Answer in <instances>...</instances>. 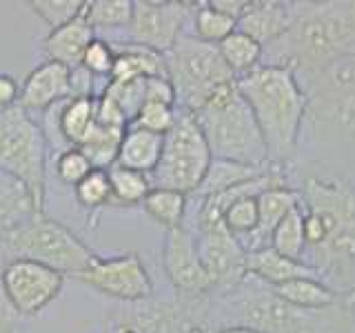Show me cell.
<instances>
[{
    "mask_svg": "<svg viewBox=\"0 0 355 333\" xmlns=\"http://www.w3.org/2000/svg\"><path fill=\"white\" fill-rule=\"evenodd\" d=\"M300 191L306 251L320 278L349 280L355 271V185L342 176L306 173Z\"/></svg>",
    "mask_w": 355,
    "mask_h": 333,
    "instance_id": "1",
    "label": "cell"
},
{
    "mask_svg": "<svg viewBox=\"0 0 355 333\" xmlns=\"http://www.w3.org/2000/svg\"><path fill=\"white\" fill-rule=\"evenodd\" d=\"M269 47L271 62L264 65L288 67L295 78H309L342 56L355 53V0L295 3L291 25Z\"/></svg>",
    "mask_w": 355,
    "mask_h": 333,
    "instance_id": "2",
    "label": "cell"
},
{
    "mask_svg": "<svg viewBox=\"0 0 355 333\" xmlns=\"http://www.w3.org/2000/svg\"><path fill=\"white\" fill-rule=\"evenodd\" d=\"M238 89L258 122L269 164L284 169L293 160L309 114V98L288 67L260 65L238 78Z\"/></svg>",
    "mask_w": 355,
    "mask_h": 333,
    "instance_id": "3",
    "label": "cell"
},
{
    "mask_svg": "<svg viewBox=\"0 0 355 333\" xmlns=\"http://www.w3.org/2000/svg\"><path fill=\"white\" fill-rule=\"evenodd\" d=\"M225 311L236 325L258 333H351L355 331V287L340 305L302 309L284 302L271 287L247 275L240 287L225 293Z\"/></svg>",
    "mask_w": 355,
    "mask_h": 333,
    "instance_id": "4",
    "label": "cell"
},
{
    "mask_svg": "<svg viewBox=\"0 0 355 333\" xmlns=\"http://www.w3.org/2000/svg\"><path fill=\"white\" fill-rule=\"evenodd\" d=\"M193 116L216 160L269 166L260 127L247 100L240 94L238 80L218 89L214 98Z\"/></svg>",
    "mask_w": 355,
    "mask_h": 333,
    "instance_id": "5",
    "label": "cell"
},
{
    "mask_svg": "<svg viewBox=\"0 0 355 333\" xmlns=\"http://www.w3.org/2000/svg\"><path fill=\"white\" fill-rule=\"evenodd\" d=\"M164 67L175 89V109L189 114L202 109L218 89L238 80L222 60L218 44L196 36H180L175 47L164 53Z\"/></svg>",
    "mask_w": 355,
    "mask_h": 333,
    "instance_id": "6",
    "label": "cell"
},
{
    "mask_svg": "<svg viewBox=\"0 0 355 333\" xmlns=\"http://www.w3.org/2000/svg\"><path fill=\"white\" fill-rule=\"evenodd\" d=\"M0 247L11 253V258L36 260L62 275H80L96 258V253L69 227L44 211L33 214L25 225L0 240Z\"/></svg>",
    "mask_w": 355,
    "mask_h": 333,
    "instance_id": "7",
    "label": "cell"
},
{
    "mask_svg": "<svg viewBox=\"0 0 355 333\" xmlns=\"http://www.w3.org/2000/svg\"><path fill=\"white\" fill-rule=\"evenodd\" d=\"M0 171L25 185L44 211L47 191V136L20 105L0 111Z\"/></svg>",
    "mask_w": 355,
    "mask_h": 333,
    "instance_id": "8",
    "label": "cell"
},
{
    "mask_svg": "<svg viewBox=\"0 0 355 333\" xmlns=\"http://www.w3.org/2000/svg\"><path fill=\"white\" fill-rule=\"evenodd\" d=\"M211 160H214V155H211L207 138L196 116L178 109L175 125L164 136L160 162L149 176L151 185L193 196L200 182L205 180Z\"/></svg>",
    "mask_w": 355,
    "mask_h": 333,
    "instance_id": "9",
    "label": "cell"
},
{
    "mask_svg": "<svg viewBox=\"0 0 355 333\" xmlns=\"http://www.w3.org/2000/svg\"><path fill=\"white\" fill-rule=\"evenodd\" d=\"M309 111L320 122L355 138V53L304 78Z\"/></svg>",
    "mask_w": 355,
    "mask_h": 333,
    "instance_id": "10",
    "label": "cell"
},
{
    "mask_svg": "<svg viewBox=\"0 0 355 333\" xmlns=\"http://www.w3.org/2000/svg\"><path fill=\"white\" fill-rule=\"evenodd\" d=\"M64 275L29 258H9L3 264V287L22 318L38 316L60 296Z\"/></svg>",
    "mask_w": 355,
    "mask_h": 333,
    "instance_id": "11",
    "label": "cell"
},
{
    "mask_svg": "<svg viewBox=\"0 0 355 333\" xmlns=\"http://www.w3.org/2000/svg\"><path fill=\"white\" fill-rule=\"evenodd\" d=\"M94 291L116 298L120 302H142L153 296V280L138 253H120L114 258H96L76 275Z\"/></svg>",
    "mask_w": 355,
    "mask_h": 333,
    "instance_id": "12",
    "label": "cell"
},
{
    "mask_svg": "<svg viewBox=\"0 0 355 333\" xmlns=\"http://www.w3.org/2000/svg\"><path fill=\"white\" fill-rule=\"evenodd\" d=\"M198 253L214 282V291H233L247 278V251L225 222L198 229Z\"/></svg>",
    "mask_w": 355,
    "mask_h": 333,
    "instance_id": "13",
    "label": "cell"
},
{
    "mask_svg": "<svg viewBox=\"0 0 355 333\" xmlns=\"http://www.w3.org/2000/svg\"><path fill=\"white\" fill-rule=\"evenodd\" d=\"M193 3H155L133 0V18L129 25L131 42L158 53H169L182 36V27Z\"/></svg>",
    "mask_w": 355,
    "mask_h": 333,
    "instance_id": "14",
    "label": "cell"
},
{
    "mask_svg": "<svg viewBox=\"0 0 355 333\" xmlns=\"http://www.w3.org/2000/svg\"><path fill=\"white\" fill-rule=\"evenodd\" d=\"M162 266L180 296L196 298L214 293V282L200 260L196 236L184 225L166 231L162 244Z\"/></svg>",
    "mask_w": 355,
    "mask_h": 333,
    "instance_id": "15",
    "label": "cell"
},
{
    "mask_svg": "<svg viewBox=\"0 0 355 333\" xmlns=\"http://www.w3.org/2000/svg\"><path fill=\"white\" fill-rule=\"evenodd\" d=\"M73 96V69L47 60L36 67L20 87L18 105L27 111H44Z\"/></svg>",
    "mask_w": 355,
    "mask_h": 333,
    "instance_id": "16",
    "label": "cell"
},
{
    "mask_svg": "<svg viewBox=\"0 0 355 333\" xmlns=\"http://www.w3.org/2000/svg\"><path fill=\"white\" fill-rule=\"evenodd\" d=\"M295 14V3H275V0H251L238 18V31L247 33L266 49L284 36Z\"/></svg>",
    "mask_w": 355,
    "mask_h": 333,
    "instance_id": "17",
    "label": "cell"
},
{
    "mask_svg": "<svg viewBox=\"0 0 355 333\" xmlns=\"http://www.w3.org/2000/svg\"><path fill=\"white\" fill-rule=\"evenodd\" d=\"M300 207V191L291 187H271L258 196V211H260V222L253 233L247 238H242V247L247 253L271 247V233L280 225L282 218Z\"/></svg>",
    "mask_w": 355,
    "mask_h": 333,
    "instance_id": "18",
    "label": "cell"
},
{
    "mask_svg": "<svg viewBox=\"0 0 355 333\" xmlns=\"http://www.w3.org/2000/svg\"><path fill=\"white\" fill-rule=\"evenodd\" d=\"M94 40H96V29L89 25L83 11L80 16L67 22L64 27L49 31V36L42 42V49L49 60L60 62L64 67H69V69H76V67H80L83 56Z\"/></svg>",
    "mask_w": 355,
    "mask_h": 333,
    "instance_id": "19",
    "label": "cell"
},
{
    "mask_svg": "<svg viewBox=\"0 0 355 333\" xmlns=\"http://www.w3.org/2000/svg\"><path fill=\"white\" fill-rule=\"evenodd\" d=\"M247 275L264 282L266 287H280L284 282L297 280V278H318V280H322L320 273L311 269L306 262L284 258L271 247L247 253Z\"/></svg>",
    "mask_w": 355,
    "mask_h": 333,
    "instance_id": "20",
    "label": "cell"
},
{
    "mask_svg": "<svg viewBox=\"0 0 355 333\" xmlns=\"http://www.w3.org/2000/svg\"><path fill=\"white\" fill-rule=\"evenodd\" d=\"M38 211L29 189L14 176L0 171V240L25 225Z\"/></svg>",
    "mask_w": 355,
    "mask_h": 333,
    "instance_id": "21",
    "label": "cell"
},
{
    "mask_svg": "<svg viewBox=\"0 0 355 333\" xmlns=\"http://www.w3.org/2000/svg\"><path fill=\"white\" fill-rule=\"evenodd\" d=\"M162 144H164V136H158V133H151L147 129L129 127L125 131V138H122L116 164L151 176L160 162Z\"/></svg>",
    "mask_w": 355,
    "mask_h": 333,
    "instance_id": "22",
    "label": "cell"
},
{
    "mask_svg": "<svg viewBox=\"0 0 355 333\" xmlns=\"http://www.w3.org/2000/svg\"><path fill=\"white\" fill-rule=\"evenodd\" d=\"M155 76H166L162 53L136 42H127L125 47L116 49V65L114 71H111L114 83H131Z\"/></svg>",
    "mask_w": 355,
    "mask_h": 333,
    "instance_id": "23",
    "label": "cell"
},
{
    "mask_svg": "<svg viewBox=\"0 0 355 333\" xmlns=\"http://www.w3.org/2000/svg\"><path fill=\"white\" fill-rule=\"evenodd\" d=\"M284 302L302 309H329L340 305L349 291H336L318 278H297L280 287H271Z\"/></svg>",
    "mask_w": 355,
    "mask_h": 333,
    "instance_id": "24",
    "label": "cell"
},
{
    "mask_svg": "<svg viewBox=\"0 0 355 333\" xmlns=\"http://www.w3.org/2000/svg\"><path fill=\"white\" fill-rule=\"evenodd\" d=\"M96 103L98 96H73L60 109L58 131L69 142V147H80L96 129Z\"/></svg>",
    "mask_w": 355,
    "mask_h": 333,
    "instance_id": "25",
    "label": "cell"
},
{
    "mask_svg": "<svg viewBox=\"0 0 355 333\" xmlns=\"http://www.w3.org/2000/svg\"><path fill=\"white\" fill-rule=\"evenodd\" d=\"M271 166V164H269ZM269 166H251V164H242V162H231V160H211V166L205 176V180L200 182L198 191L193 194L198 200L209 198L227 191V189L242 185L251 180V178L264 173Z\"/></svg>",
    "mask_w": 355,
    "mask_h": 333,
    "instance_id": "26",
    "label": "cell"
},
{
    "mask_svg": "<svg viewBox=\"0 0 355 333\" xmlns=\"http://www.w3.org/2000/svg\"><path fill=\"white\" fill-rule=\"evenodd\" d=\"M218 49H220L222 60L227 62V67L236 78L247 76L249 71L258 69L262 56H264L262 44H258L253 38H249L247 33H242L238 29L233 31L229 38L222 40L218 44Z\"/></svg>",
    "mask_w": 355,
    "mask_h": 333,
    "instance_id": "27",
    "label": "cell"
},
{
    "mask_svg": "<svg viewBox=\"0 0 355 333\" xmlns=\"http://www.w3.org/2000/svg\"><path fill=\"white\" fill-rule=\"evenodd\" d=\"M125 131L127 129L105 127L98 122L96 129L92 131V136H89L78 149L87 155V160L92 162L94 169L109 171L111 166L118 162V151H120L122 138H125Z\"/></svg>",
    "mask_w": 355,
    "mask_h": 333,
    "instance_id": "28",
    "label": "cell"
},
{
    "mask_svg": "<svg viewBox=\"0 0 355 333\" xmlns=\"http://www.w3.org/2000/svg\"><path fill=\"white\" fill-rule=\"evenodd\" d=\"M142 209L147 211L149 218H153L158 225H162L166 231L180 227L187 214V196L173 189H160L153 187L149 196L144 198Z\"/></svg>",
    "mask_w": 355,
    "mask_h": 333,
    "instance_id": "29",
    "label": "cell"
},
{
    "mask_svg": "<svg viewBox=\"0 0 355 333\" xmlns=\"http://www.w3.org/2000/svg\"><path fill=\"white\" fill-rule=\"evenodd\" d=\"M109 182H111V194H114V205H122V207L142 205L144 198L153 189L151 178L147 173L125 169V166L118 164L109 169Z\"/></svg>",
    "mask_w": 355,
    "mask_h": 333,
    "instance_id": "30",
    "label": "cell"
},
{
    "mask_svg": "<svg viewBox=\"0 0 355 333\" xmlns=\"http://www.w3.org/2000/svg\"><path fill=\"white\" fill-rule=\"evenodd\" d=\"M271 249H275L284 258L302 260L306 251L304 240V214L302 207H295L293 211L282 218L280 225L271 233Z\"/></svg>",
    "mask_w": 355,
    "mask_h": 333,
    "instance_id": "31",
    "label": "cell"
},
{
    "mask_svg": "<svg viewBox=\"0 0 355 333\" xmlns=\"http://www.w3.org/2000/svg\"><path fill=\"white\" fill-rule=\"evenodd\" d=\"M238 29V20L222 14L209 3L193 9V36L209 44H220Z\"/></svg>",
    "mask_w": 355,
    "mask_h": 333,
    "instance_id": "32",
    "label": "cell"
},
{
    "mask_svg": "<svg viewBox=\"0 0 355 333\" xmlns=\"http://www.w3.org/2000/svg\"><path fill=\"white\" fill-rule=\"evenodd\" d=\"M85 16L94 29L129 27L133 18V0H92L85 5Z\"/></svg>",
    "mask_w": 355,
    "mask_h": 333,
    "instance_id": "33",
    "label": "cell"
},
{
    "mask_svg": "<svg viewBox=\"0 0 355 333\" xmlns=\"http://www.w3.org/2000/svg\"><path fill=\"white\" fill-rule=\"evenodd\" d=\"M73 194L78 205L87 211H100L109 205H114V194H111L109 171L94 169L83 182L73 187Z\"/></svg>",
    "mask_w": 355,
    "mask_h": 333,
    "instance_id": "34",
    "label": "cell"
},
{
    "mask_svg": "<svg viewBox=\"0 0 355 333\" xmlns=\"http://www.w3.org/2000/svg\"><path fill=\"white\" fill-rule=\"evenodd\" d=\"M85 3L87 0H29L27 5L53 31L80 16L85 11Z\"/></svg>",
    "mask_w": 355,
    "mask_h": 333,
    "instance_id": "35",
    "label": "cell"
},
{
    "mask_svg": "<svg viewBox=\"0 0 355 333\" xmlns=\"http://www.w3.org/2000/svg\"><path fill=\"white\" fill-rule=\"evenodd\" d=\"M225 227L236 236L238 240L247 238L249 233L255 231L260 222V211H258V198H244V200H238L236 205H231L227 209L225 218Z\"/></svg>",
    "mask_w": 355,
    "mask_h": 333,
    "instance_id": "36",
    "label": "cell"
},
{
    "mask_svg": "<svg viewBox=\"0 0 355 333\" xmlns=\"http://www.w3.org/2000/svg\"><path fill=\"white\" fill-rule=\"evenodd\" d=\"M178 120V109L162 105V103H144L138 111L136 120L131 122L129 127H138V129H147L151 133H158V136H166Z\"/></svg>",
    "mask_w": 355,
    "mask_h": 333,
    "instance_id": "37",
    "label": "cell"
},
{
    "mask_svg": "<svg viewBox=\"0 0 355 333\" xmlns=\"http://www.w3.org/2000/svg\"><path fill=\"white\" fill-rule=\"evenodd\" d=\"M105 96H109L114 103L125 111L129 125L136 120L140 107L144 105V78L142 80H131V83H114L109 80L105 85Z\"/></svg>",
    "mask_w": 355,
    "mask_h": 333,
    "instance_id": "38",
    "label": "cell"
},
{
    "mask_svg": "<svg viewBox=\"0 0 355 333\" xmlns=\"http://www.w3.org/2000/svg\"><path fill=\"white\" fill-rule=\"evenodd\" d=\"M114 65H116V49L107 40L100 38H96L89 44L80 62V67L92 78H109V80H111V71H114Z\"/></svg>",
    "mask_w": 355,
    "mask_h": 333,
    "instance_id": "39",
    "label": "cell"
},
{
    "mask_svg": "<svg viewBox=\"0 0 355 333\" xmlns=\"http://www.w3.org/2000/svg\"><path fill=\"white\" fill-rule=\"evenodd\" d=\"M92 171H94L92 162L87 160V155L78 147L64 149L58 155V160H55V173H58L60 180L69 187H76L78 182H83Z\"/></svg>",
    "mask_w": 355,
    "mask_h": 333,
    "instance_id": "40",
    "label": "cell"
},
{
    "mask_svg": "<svg viewBox=\"0 0 355 333\" xmlns=\"http://www.w3.org/2000/svg\"><path fill=\"white\" fill-rule=\"evenodd\" d=\"M144 103H162L175 107V89L166 76L144 78Z\"/></svg>",
    "mask_w": 355,
    "mask_h": 333,
    "instance_id": "41",
    "label": "cell"
},
{
    "mask_svg": "<svg viewBox=\"0 0 355 333\" xmlns=\"http://www.w3.org/2000/svg\"><path fill=\"white\" fill-rule=\"evenodd\" d=\"M20 320H22V316L14 309V305L9 302V298L5 293V287H3V266H0V333H16Z\"/></svg>",
    "mask_w": 355,
    "mask_h": 333,
    "instance_id": "42",
    "label": "cell"
},
{
    "mask_svg": "<svg viewBox=\"0 0 355 333\" xmlns=\"http://www.w3.org/2000/svg\"><path fill=\"white\" fill-rule=\"evenodd\" d=\"M20 100V87L14 76L0 74V111L18 105Z\"/></svg>",
    "mask_w": 355,
    "mask_h": 333,
    "instance_id": "43",
    "label": "cell"
},
{
    "mask_svg": "<svg viewBox=\"0 0 355 333\" xmlns=\"http://www.w3.org/2000/svg\"><path fill=\"white\" fill-rule=\"evenodd\" d=\"M251 0H211V7H216L218 11H222V14H227L231 18H240L242 11L249 7Z\"/></svg>",
    "mask_w": 355,
    "mask_h": 333,
    "instance_id": "44",
    "label": "cell"
},
{
    "mask_svg": "<svg viewBox=\"0 0 355 333\" xmlns=\"http://www.w3.org/2000/svg\"><path fill=\"white\" fill-rule=\"evenodd\" d=\"M216 333H258V331L247 329V327H225V329H218Z\"/></svg>",
    "mask_w": 355,
    "mask_h": 333,
    "instance_id": "45",
    "label": "cell"
},
{
    "mask_svg": "<svg viewBox=\"0 0 355 333\" xmlns=\"http://www.w3.org/2000/svg\"><path fill=\"white\" fill-rule=\"evenodd\" d=\"M114 333H136V331H133V329H116Z\"/></svg>",
    "mask_w": 355,
    "mask_h": 333,
    "instance_id": "46",
    "label": "cell"
}]
</instances>
